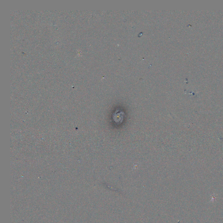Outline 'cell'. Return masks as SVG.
<instances>
[{
  "label": "cell",
  "mask_w": 223,
  "mask_h": 223,
  "mask_svg": "<svg viewBox=\"0 0 223 223\" xmlns=\"http://www.w3.org/2000/svg\"><path fill=\"white\" fill-rule=\"evenodd\" d=\"M124 113L123 111H116L113 114V120L116 123H121L123 121Z\"/></svg>",
  "instance_id": "6da1fadb"
}]
</instances>
